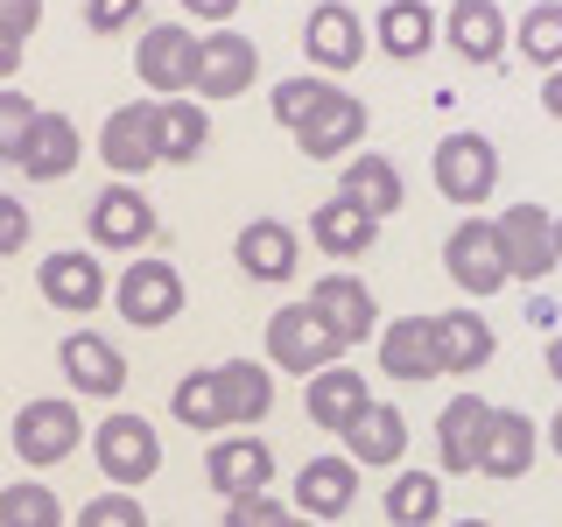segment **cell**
Wrapping results in <instances>:
<instances>
[{"instance_id": "cell-44", "label": "cell", "mask_w": 562, "mask_h": 527, "mask_svg": "<svg viewBox=\"0 0 562 527\" xmlns=\"http://www.w3.org/2000/svg\"><path fill=\"white\" fill-rule=\"evenodd\" d=\"M183 14H198V22H233L239 0H183Z\"/></svg>"}, {"instance_id": "cell-47", "label": "cell", "mask_w": 562, "mask_h": 527, "mask_svg": "<svg viewBox=\"0 0 562 527\" xmlns=\"http://www.w3.org/2000/svg\"><path fill=\"white\" fill-rule=\"evenodd\" d=\"M549 373H555V386H562V338L549 345Z\"/></svg>"}, {"instance_id": "cell-27", "label": "cell", "mask_w": 562, "mask_h": 527, "mask_svg": "<svg viewBox=\"0 0 562 527\" xmlns=\"http://www.w3.org/2000/svg\"><path fill=\"white\" fill-rule=\"evenodd\" d=\"M345 457L351 464H401L408 457V422H401V408H366L359 422L345 429Z\"/></svg>"}, {"instance_id": "cell-51", "label": "cell", "mask_w": 562, "mask_h": 527, "mask_svg": "<svg viewBox=\"0 0 562 527\" xmlns=\"http://www.w3.org/2000/svg\"><path fill=\"white\" fill-rule=\"evenodd\" d=\"M555 246H562V218H555Z\"/></svg>"}, {"instance_id": "cell-12", "label": "cell", "mask_w": 562, "mask_h": 527, "mask_svg": "<svg viewBox=\"0 0 562 527\" xmlns=\"http://www.w3.org/2000/svg\"><path fill=\"white\" fill-rule=\"evenodd\" d=\"M310 310L324 316V330L338 345H359V338H373V330H380V303H373V289H366L359 274H324L310 289Z\"/></svg>"}, {"instance_id": "cell-3", "label": "cell", "mask_w": 562, "mask_h": 527, "mask_svg": "<svg viewBox=\"0 0 562 527\" xmlns=\"http://www.w3.org/2000/svg\"><path fill=\"white\" fill-rule=\"evenodd\" d=\"M492 233H499V254H506V281H541L555 268V211L541 204H506L499 218H492Z\"/></svg>"}, {"instance_id": "cell-50", "label": "cell", "mask_w": 562, "mask_h": 527, "mask_svg": "<svg viewBox=\"0 0 562 527\" xmlns=\"http://www.w3.org/2000/svg\"><path fill=\"white\" fill-rule=\"evenodd\" d=\"M289 527H316V520H310V514H303V520H295V514H289Z\"/></svg>"}, {"instance_id": "cell-43", "label": "cell", "mask_w": 562, "mask_h": 527, "mask_svg": "<svg viewBox=\"0 0 562 527\" xmlns=\"http://www.w3.org/2000/svg\"><path fill=\"white\" fill-rule=\"evenodd\" d=\"M35 22H43V0H0V29H8L14 43H29Z\"/></svg>"}, {"instance_id": "cell-32", "label": "cell", "mask_w": 562, "mask_h": 527, "mask_svg": "<svg viewBox=\"0 0 562 527\" xmlns=\"http://www.w3.org/2000/svg\"><path fill=\"white\" fill-rule=\"evenodd\" d=\"M218 386H225V422H260L274 408V373L260 359H225Z\"/></svg>"}, {"instance_id": "cell-34", "label": "cell", "mask_w": 562, "mask_h": 527, "mask_svg": "<svg viewBox=\"0 0 562 527\" xmlns=\"http://www.w3.org/2000/svg\"><path fill=\"white\" fill-rule=\"evenodd\" d=\"M176 422H190V429H225V386H218V366H198V373L176 380Z\"/></svg>"}, {"instance_id": "cell-7", "label": "cell", "mask_w": 562, "mask_h": 527, "mask_svg": "<svg viewBox=\"0 0 562 527\" xmlns=\"http://www.w3.org/2000/svg\"><path fill=\"white\" fill-rule=\"evenodd\" d=\"M113 310L127 316L134 330H162L176 310H183V274L169 268V260H134L127 274H120L113 289Z\"/></svg>"}, {"instance_id": "cell-35", "label": "cell", "mask_w": 562, "mask_h": 527, "mask_svg": "<svg viewBox=\"0 0 562 527\" xmlns=\"http://www.w3.org/2000/svg\"><path fill=\"white\" fill-rule=\"evenodd\" d=\"M514 43H520L527 64L562 70V0H541V8H527L520 29H514Z\"/></svg>"}, {"instance_id": "cell-15", "label": "cell", "mask_w": 562, "mask_h": 527, "mask_svg": "<svg viewBox=\"0 0 562 527\" xmlns=\"http://www.w3.org/2000/svg\"><path fill=\"white\" fill-rule=\"evenodd\" d=\"M303 49L316 70H351L366 57V22L345 8V0H324V8L303 22Z\"/></svg>"}, {"instance_id": "cell-37", "label": "cell", "mask_w": 562, "mask_h": 527, "mask_svg": "<svg viewBox=\"0 0 562 527\" xmlns=\"http://www.w3.org/2000/svg\"><path fill=\"white\" fill-rule=\"evenodd\" d=\"M330 99H338V85H330V78H289V85L274 92V120H281L289 134H303Z\"/></svg>"}, {"instance_id": "cell-18", "label": "cell", "mask_w": 562, "mask_h": 527, "mask_svg": "<svg viewBox=\"0 0 562 527\" xmlns=\"http://www.w3.org/2000/svg\"><path fill=\"white\" fill-rule=\"evenodd\" d=\"M295 254H303V239H295L281 218H246L239 239H233L239 274H254V281H289L295 274Z\"/></svg>"}, {"instance_id": "cell-39", "label": "cell", "mask_w": 562, "mask_h": 527, "mask_svg": "<svg viewBox=\"0 0 562 527\" xmlns=\"http://www.w3.org/2000/svg\"><path fill=\"white\" fill-rule=\"evenodd\" d=\"M78 527H148V506H140L134 492L113 485V492H99V500L78 514Z\"/></svg>"}, {"instance_id": "cell-26", "label": "cell", "mask_w": 562, "mask_h": 527, "mask_svg": "<svg viewBox=\"0 0 562 527\" xmlns=\"http://www.w3.org/2000/svg\"><path fill=\"white\" fill-rule=\"evenodd\" d=\"M373 225H380V218H373V211H359V204L345 198V190H338L330 204H316V211H310V239L324 246L330 260L366 254V246H373Z\"/></svg>"}, {"instance_id": "cell-9", "label": "cell", "mask_w": 562, "mask_h": 527, "mask_svg": "<svg viewBox=\"0 0 562 527\" xmlns=\"http://www.w3.org/2000/svg\"><path fill=\"white\" fill-rule=\"evenodd\" d=\"M443 268L464 295H499L506 289V254H499V233L492 218H464L457 233L443 239Z\"/></svg>"}, {"instance_id": "cell-19", "label": "cell", "mask_w": 562, "mask_h": 527, "mask_svg": "<svg viewBox=\"0 0 562 527\" xmlns=\"http://www.w3.org/2000/svg\"><path fill=\"white\" fill-rule=\"evenodd\" d=\"M303 408L316 429H351L366 408H373V394H366V373H351V366H324V373H310V394H303Z\"/></svg>"}, {"instance_id": "cell-16", "label": "cell", "mask_w": 562, "mask_h": 527, "mask_svg": "<svg viewBox=\"0 0 562 527\" xmlns=\"http://www.w3.org/2000/svg\"><path fill=\"white\" fill-rule=\"evenodd\" d=\"M57 359H64V373L78 394H99V401H113L120 386H127V359L113 351V338H99V330H70V338L57 345Z\"/></svg>"}, {"instance_id": "cell-21", "label": "cell", "mask_w": 562, "mask_h": 527, "mask_svg": "<svg viewBox=\"0 0 562 527\" xmlns=\"http://www.w3.org/2000/svg\"><path fill=\"white\" fill-rule=\"evenodd\" d=\"M351 500H359V464H351V457H310V464L295 471V506H303L310 520H338Z\"/></svg>"}, {"instance_id": "cell-33", "label": "cell", "mask_w": 562, "mask_h": 527, "mask_svg": "<svg viewBox=\"0 0 562 527\" xmlns=\"http://www.w3.org/2000/svg\"><path fill=\"white\" fill-rule=\"evenodd\" d=\"M436 514H443V479H436V471H394V485H386V520L429 527Z\"/></svg>"}, {"instance_id": "cell-49", "label": "cell", "mask_w": 562, "mask_h": 527, "mask_svg": "<svg viewBox=\"0 0 562 527\" xmlns=\"http://www.w3.org/2000/svg\"><path fill=\"white\" fill-rule=\"evenodd\" d=\"M450 527H492V520H450Z\"/></svg>"}, {"instance_id": "cell-41", "label": "cell", "mask_w": 562, "mask_h": 527, "mask_svg": "<svg viewBox=\"0 0 562 527\" xmlns=\"http://www.w3.org/2000/svg\"><path fill=\"white\" fill-rule=\"evenodd\" d=\"M140 14V0H85V29L92 35H120Z\"/></svg>"}, {"instance_id": "cell-17", "label": "cell", "mask_w": 562, "mask_h": 527, "mask_svg": "<svg viewBox=\"0 0 562 527\" xmlns=\"http://www.w3.org/2000/svg\"><path fill=\"white\" fill-rule=\"evenodd\" d=\"M380 366L394 380H436L443 373V351H436V316H394L380 330Z\"/></svg>"}, {"instance_id": "cell-38", "label": "cell", "mask_w": 562, "mask_h": 527, "mask_svg": "<svg viewBox=\"0 0 562 527\" xmlns=\"http://www.w3.org/2000/svg\"><path fill=\"white\" fill-rule=\"evenodd\" d=\"M35 120H43V105H35L29 92H14V85H0V162H22Z\"/></svg>"}, {"instance_id": "cell-2", "label": "cell", "mask_w": 562, "mask_h": 527, "mask_svg": "<svg viewBox=\"0 0 562 527\" xmlns=\"http://www.w3.org/2000/svg\"><path fill=\"white\" fill-rule=\"evenodd\" d=\"M429 169H436V190H443L450 204H485L492 190H499V148H492L485 134H443Z\"/></svg>"}, {"instance_id": "cell-11", "label": "cell", "mask_w": 562, "mask_h": 527, "mask_svg": "<svg viewBox=\"0 0 562 527\" xmlns=\"http://www.w3.org/2000/svg\"><path fill=\"white\" fill-rule=\"evenodd\" d=\"M204 471H211V492H218V500H254V492H268V479H274V450L260 444V436H218V444L204 450Z\"/></svg>"}, {"instance_id": "cell-24", "label": "cell", "mask_w": 562, "mask_h": 527, "mask_svg": "<svg viewBox=\"0 0 562 527\" xmlns=\"http://www.w3.org/2000/svg\"><path fill=\"white\" fill-rule=\"evenodd\" d=\"M450 49L464 64H492L506 49V14L499 0H450Z\"/></svg>"}, {"instance_id": "cell-28", "label": "cell", "mask_w": 562, "mask_h": 527, "mask_svg": "<svg viewBox=\"0 0 562 527\" xmlns=\"http://www.w3.org/2000/svg\"><path fill=\"white\" fill-rule=\"evenodd\" d=\"M204 141H211L204 99H162L155 105V148H162V162H198Z\"/></svg>"}, {"instance_id": "cell-10", "label": "cell", "mask_w": 562, "mask_h": 527, "mask_svg": "<svg viewBox=\"0 0 562 527\" xmlns=\"http://www.w3.org/2000/svg\"><path fill=\"white\" fill-rule=\"evenodd\" d=\"M155 105L162 99H134V105H113L99 127V155L113 176H140L162 162V148H155Z\"/></svg>"}, {"instance_id": "cell-8", "label": "cell", "mask_w": 562, "mask_h": 527, "mask_svg": "<svg viewBox=\"0 0 562 527\" xmlns=\"http://www.w3.org/2000/svg\"><path fill=\"white\" fill-rule=\"evenodd\" d=\"M254 78H260V49L239 29L198 35V85H190V99H239Z\"/></svg>"}, {"instance_id": "cell-36", "label": "cell", "mask_w": 562, "mask_h": 527, "mask_svg": "<svg viewBox=\"0 0 562 527\" xmlns=\"http://www.w3.org/2000/svg\"><path fill=\"white\" fill-rule=\"evenodd\" d=\"M0 527H64L57 492H49V485H35V479L0 485Z\"/></svg>"}, {"instance_id": "cell-20", "label": "cell", "mask_w": 562, "mask_h": 527, "mask_svg": "<svg viewBox=\"0 0 562 527\" xmlns=\"http://www.w3.org/2000/svg\"><path fill=\"white\" fill-rule=\"evenodd\" d=\"M485 422H492V401L485 394H457L450 408L436 415V457H443V471H479Z\"/></svg>"}, {"instance_id": "cell-40", "label": "cell", "mask_w": 562, "mask_h": 527, "mask_svg": "<svg viewBox=\"0 0 562 527\" xmlns=\"http://www.w3.org/2000/svg\"><path fill=\"white\" fill-rule=\"evenodd\" d=\"M225 527H289L274 492H254V500H225Z\"/></svg>"}, {"instance_id": "cell-25", "label": "cell", "mask_w": 562, "mask_h": 527, "mask_svg": "<svg viewBox=\"0 0 562 527\" xmlns=\"http://www.w3.org/2000/svg\"><path fill=\"white\" fill-rule=\"evenodd\" d=\"M535 464V422L514 415V408H492L485 422V450H479V471L485 479H520Z\"/></svg>"}, {"instance_id": "cell-14", "label": "cell", "mask_w": 562, "mask_h": 527, "mask_svg": "<svg viewBox=\"0 0 562 527\" xmlns=\"http://www.w3.org/2000/svg\"><path fill=\"white\" fill-rule=\"evenodd\" d=\"M35 281H43V295L57 310H99L105 303V268H99V254H85V246H57V254L35 268Z\"/></svg>"}, {"instance_id": "cell-46", "label": "cell", "mask_w": 562, "mask_h": 527, "mask_svg": "<svg viewBox=\"0 0 562 527\" xmlns=\"http://www.w3.org/2000/svg\"><path fill=\"white\" fill-rule=\"evenodd\" d=\"M14 70H22V43L0 29V78H14Z\"/></svg>"}, {"instance_id": "cell-29", "label": "cell", "mask_w": 562, "mask_h": 527, "mask_svg": "<svg viewBox=\"0 0 562 527\" xmlns=\"http://www.w3.org/2000/svg\"><path fill=\"white\" fill-rule=\"evenodd\" d=\"M436 351H443V373H479L492 359V324L479 310H443L436 316Z\"/></svg>"}, {"instance_id": "cell-48", "label": "cell", "mask_w": 562, "mask_h": 527, "mask_svg": "<svg viewBox=\"0 0 562 527\" xmlns=\"http://www.w3.org/2000/svg\"><path fill=\"white\" fill-rule=\"evenodd\" d=\"M549 444H555V457H562V408H555V422H549Z\"/></svg>"}, {"instance_id": "cell-42", "label": "cell", "mask_w": 562, "mask_h": 527, "mask_svg": "<svg viewBox=\"0 0 562 527\" xmlns=\"http://www.w3.org/2000/svg\"><path fill=\"white\" fill-rule=\"evenodd\" d=\"M22 246H29V204L0 190V260H8V254H22Z\"/></svg>"}, {"instance_id": "cell-5", "label": "cell", "mask_w": 562, "mask_h": 527, "mask_svg": "<svg viewBox=\"0 0 562 527\" xmlns=\"http://www.w3.org/2000/svg\"><path fill=\"white\" fill-rule=\"evenodd\" d=\"M78 444H85V415L70 408V401H29V408L14 415V457H22L29 471H57Z\"/></svg>"}, {"instance_id": "cell-6", "label": "cell", "mask_w": 562, "mask_h": 527, "mask_svg": "<svg viewBox=\"0 0 562 527\" xmlns=\"http://www.w3.org/2000/svg\"><path fill=\"white\" fill-rule=\"evenodd\" d=\"M92 457H99V471L120 492H127V485H148L155 471H162V444H155V429L140 415H105L99 436H92Z\"/></svg>"}, {"instance_id": "cell-45", "label": "cell", "mask_w": 562, "mask_h": 527, "mask_svg": "<svg viewBox=\"0 0 562 527\" xmlns=\"http://www.w3.org/2000/svg\"><path fill=\"white\" fill-rule=\"evenodd\" d=\"M541 113L562 120V70H549V78H541Z\"/></svg>"}, {"instance_id": "cell-23", "label": "cell", "mask_w": 562, "mask_h": 527, "mask_svg": "<svg viewBox=\"0 0 562 527\" xmlns=\"http://www.w3.org/2000/svg\"><path fill=\"white\" fill-rule=\"evenodd\" d=\"M373 35H380V49H386V57L415 64V57H429V49H436L443 22H436V8H429V0H386Z\"/></svg>"}, {"instance_id": "cell-13", "label": "cell", "mask_w": 562, "mask_h": 527, "mask_svg": "<svg viewBox=\"0 0 562 527\" xmlns=\"http://www.w3.org/2000/svg\"><path fill=\"white\" fill-rule=\"evenodd\" d=\"M85 233H92V246H113V254L148 246L155 239V204L140 198V190H99L92 211H85Z\"/></svg>"}, {"instance_id": "cell-31", "label": "cell", "mask_w": 562, "mask_h": 527, "mask_svg": "<svg viewBox=\"0 0 562 527\" xmlns=\"http://www.w3.org/2000/svg\"><path fill=\"white\" fill-rule=\"evenodd\" d=\"M22 169L35 176V183L70 176V169H78V127H70L64 113H43V120H35V134H29V148H22Z\"/></svg>"}, {"instance_id": "cell-1", "label": "cell", "mask_w": 562, "mask_h": 527, "mask_svg": "<svg viewBox=\"0 0 562 527\" xmlns=\"http://www.w3.org/2000/svg\"><path fill=\"white\" fill-rule=\"evenodd\" d=\"M134 78L148 85L155 99H190V85H198V29L155 22L134 49Z\"/></svg>"}, {"instance_id": "cell-22", "label": "cell", "mask_w": 562, "mask_h": 527, "mask_svg": "<svg viewBox=\"0 0 562 527\" xmlns=\"http://www.w3.org/2000/svg\"><path fill=\"white\" fill-rule=\"evenodd\" d=\"M366 141V99H351V92H338L324 105V113L310 120L303 134H295V148L310 155V162H338V155H351Z\"/></svg>"}, {"instance_id": "cell-30", "label": "cell", "mask_w": 562, "mask_h": 527, "mask_svg": "<svg viewBox=\"0 0 562 527\" xmlns=\"http://www.w3.org/2000/svg\"><path fill=\"white\" fill-rule=\"evenodd\" d=\"M338 190L359 211H373V218H394V211H401V169L386 162V155H351L345 176H338Z\"/></svg>"}, {"instance_id": "cell-4", "label": "cell", "mask_w": 562, "mask_h": 527, "mask_svg": "<svg viewBox=\"0 0 562 527\" xmlns=\"http://www.w3.org/2000/svg\"><path fill=\"white\" fill-rule=\"evenodd\" d=\"M338 338L324 330V316H316L310 303H289V310H274L268 316V359L281 366V373H324V366H338Z\"/></svg>"}]
</instances>
